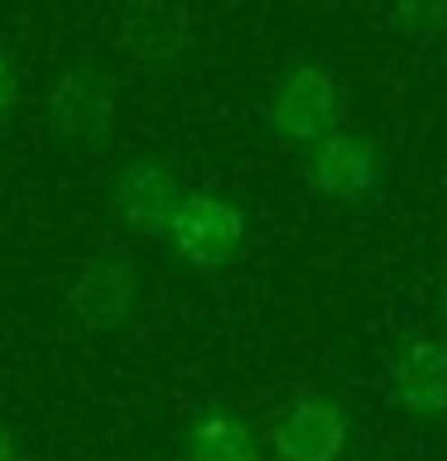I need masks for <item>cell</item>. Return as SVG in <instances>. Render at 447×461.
I'll use <instances>...</instances> for the list:
<instances>
[{
	"label": "cell",
	"instance_id": "52a82bcc",
	"mask_svg": "<svg viewBox=\"0 0 447 461\" xmlns=\"http://www.w3.org/2000/svg\"><path fill=\"white\" fill-rule=\"evenodd\" d=\"M49 125L58 130V140L96 144V140H106L111 125H115V96L106 92V82H101L96 72L72 68L49 92Z\"/></svg>",
	"mask_w": 447,
	"mask_h": 461
},
{
	"label": "cell",
	"instance_id": "8fae6325",
	"mask_svg": "<svg viewBox=\"0 0 447 461\" xmlns=\"http://www.w3.org/2000/svg\"><path fill=\"white\" fill-rule=\"evenodd\" d=\"M395 20L409 34H438L447 29V0H395Z\"/></svg>",
	"mask_w": 447,
	"mask_h": 461
},
{
	"label": "cell",
	"instance_id": "7a4b0ae2",
	"mask_svg": "<svg viewBox=\"0 0 447 461\" xmlns=\"http://www.w3.org/2000/svg\"><path fill=\"white\" fill-rule=\"evenodd\" d=\"M342 121V86L323 63H303L279 82V92L269 96V125L284 140L317 144L327 140Z\"/></svg>",
	"mask_w": 447,
	"mask_h": 461
},
{
	"label": "cell",
	"instance_id": "3957f363",
	"mask_svg": "<svg viewBox=\"0 0 447 461\" xmlns=\"http://www.w3.org/2000/svg\"><path fill=\"white\" fill-rule=\"evenodd\" d=\"M351 423H346L342 403L327 394H303L269 423L265 442L279 461H337L346 452Z\"/></svg>",
	"mask_w": 447,
	"mask_h": 461
},
{
	"label": "cell",
	"instance_id": "4fadbf2b",
	"mask_svg": "<svg viewBox=\"0 0 447 461\" xmlns=\"http://www.w3.org/2000/svg\"><path fill=\"white\" fill-rule=\"evenodd\" d=\"M0 461H20V452H14V438H10L5 423H0Z\"/></svg>",
	"mask_w": 447,
	"mask_h": 461
},
{
	"label": "cell",
	"instance_id": "30bf717a",
	"mask_svg": "<svg viewBox=\"0 0 447 461\" xmlns=\"http://www.w3.org/2000/svg\"><path fill=\"white\" fill-rule=\"evenodd\" d=\"M187 456L193 461H260V438L241 418L207 413L187 432Z\"/></svg>",
	"mask_w": 447,
	"mask_h": 461
},
{
	"label": "cell",
	"instance_id": "ba28073f",
	"mask_svg": "<svg viewBox=\"0 0 447 461\" xmlns=\"http://www.w3.org/2000/svg\"><path fill=\"white\" fill-rule=\"evenodd\" d=\"M389 399L414 418L447 413V346L418 337L389 360Z\"/></svg>",
	"mask_w": 447,
	"mask_h": 461
},
{
	"label": "cell",
	"instance_id": "277c9868",
	"mask_svg": "<svg viewBox=\"0 0 447 461\" xmlns=\"http://www.w3.org/2000/svg\"><path fill=\"white\" fill-rule=\"evenodd\" d=\"M183 197H187L183 183L173 178L164 164H154V158H130L111 183L115 216H121L130 230H140V236H169Z\"/></svg>",
	"mask_w": 447,
	"mask_h": 461
},
{
	"label": "cell",
	"instance_id": "5b68a950",
	"mask_svg": "<svg viewBox=\"0 0 447 461\" xmlns=\"http://www.w3.org/2000/svg\"><path fill=\"white\" fill-rule=\"evenodd\" d=\"M135 298H140V274L121 255L87 259L78 269V279H72V288H68V308L92 331H115L130 312H135Z\"/></svg>",
	"mask_w": 447,
	"mask_h": 461
},
{
	"label": "cell",
	"instance_id": "9c48e42d",
	"mask_svg": "<svg viewBox=\"0 0 447 461\" xmlns=\"http://www.w3.org/2000/svg\"><path fill=\"white\" fill-rule=\"evenodd\" d=\"M187 34V14L178 0H130L125 24H121V43L140 58H173L183 49Z\"/></svg>",
	"mask_w": 447,
	"mask_h": 461
},
{
	"label": "cell",
	"instance_id": "5bb4252c",
	"mask_svg": "<svg viewBox=\"0 0 447 461\" xmlns=\"http://www.w3.org/2000/svg\"><path fill=\"white\" fill-rule=\"evenodd\" d=\"M442 317H447V294H442Z\"/></svg>",
	"mask_w": 447,
	"mask_h": 461
},
{
	"label": "cell",
	"instance_id": "8992f818",
	"mask_svg": "<svg viewBox=\"0 0 447 461\" xmlns=\"http://www.w3.org/2000/svg\"><path fill=\"white\" fill-rule=\"evenodd\" d=\"M308 183L332 202H360L380 183V154L366 135H351V130H332L327 140L313 144L308 154Z\"/></svg>",
	"mask_w": 447,
	"mask_h": 461
},
{
	"label": "cell",
	"instance_id": "6da1fadb",
	"mask_svg": "<svg viewBox=\"0 0 447 461\" xmlns=\"http://www.w3.org/2000/svg\"><path fill=\"white\" fill-rule=\"evenodd\" d=\"M169 240L193 269H222L236 259L245 240V212L216 193H187L173 216Z\"/></svg>",
	"mask_w": 447,
	"mask_h": 461
},
{
	"label": "cell",
	"instance_id": "7c38bea8",
	"mask_svg": "<svg viewBox=\"0 0 447 461\" xmlns=\"http://www.w3.org/2000/svg\"><path fill=\"white\" fill-rule=\"evenodd\" d=\"M14 92H20V82H14V68H10V58L0 53V115H5L14 106Z\"/></svg>",
	"mask_w": 447,
	"mask_h": 461
}]
</instances>
